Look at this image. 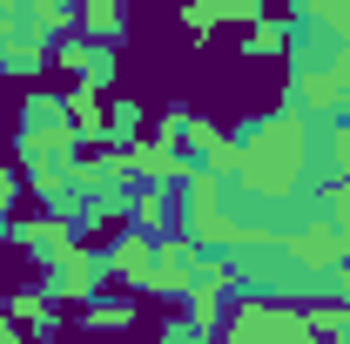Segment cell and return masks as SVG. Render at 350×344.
<instances>
[]
</instances>
